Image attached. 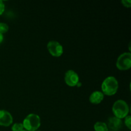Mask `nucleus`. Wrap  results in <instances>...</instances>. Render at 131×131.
I'll use <instances>...</instances> for the list:
<instances>
[{
    "mask_svg": "<svg viewBox=\"0 0 131 131\" xmlns=\"http://www.w3.org/2000/svg\"><path fill=\"white\" fill-rule=\"evenodd\" d=\"M116 67L120 70H129L131 67V54L124 52L118 56L116 61Z\"/></svg>",
    "mask_w": 131,
    "mask_h": 131,
    "instance_id": "4",
    "label": "nucleus"
},
{
    "mask_svg": "<svg viewBox=\"0 0 131 131\" xmlns=\"http://www.w3.org/2000/svg\"><path fill=\"white\" fill-rule=\"evenodd\" d=\"M4 37H3V35L0 33V43H2V42L3 41Z\"/></svg>",
    "mask_w": 131,
    "mask_h": 131,
    "instance_id": "16",
    "label": "nucleus"
},
{
    "mask_svg": "<svg viewBox=\"0 0 131 131\" xmlns=\"http://www.w3.org/2000/svg\"><path fill=\"white\" fill-rule=\"evenodd\" d=\"M104 98V95L101 91H95L92 92L89 97L90 102L93 104H100Z\"/></svg>",
    "mask_w": 131,
    "mask_h": 131,
    "instance_id": "9",
    "label": "nucleus"
},
{
    "mask_svg": "<svg viewBox=\"0 0 131 131\" xmlns=\"http://www.w3.org/2000/svg\"><path fill=\"white\" fill-rule=\"evenodd\" d=\"M9 27L7 24L5 23H0V33L3 35L8 31Z\"/></svg>",
    "mask_w": 131,
    "mask_h": 131,
    "instance_id": "12",
    "label": "nucleus"
},
{
    "mask_svg": "<svg viewBox=\"0 0 131 131\" xmlns=\"http://www.w3.org/2000/svg\"><path fill=\"white\" fill-rule=\"evenodd\" d=\"M112 111L115 117L122 119L126 117L129 114V107L124 100H117L113 105Z\"/></svg>",
    "mask_w": 131,
    "mask_h": 131,
    "instance_id": "3",
    "label": "nucleus"
},
{
    "mask_svg": "<svg viewBox=\"0 0 131 131\" xmlns=\"http://www.w3.org/2000/svg\"><path fill=\"white\" fill-rule=\"evenodd\" d=\"M124 123H125V125L127 127V128L129 129H131V116L130 115H127L126 117L124 118Z\"/></svg>",
    "mask_w": 131,
    "mask_h": 131,
    "instance_id": "13",
    "label": "nucleus"
},
{
    "mask_svg": "<svg viewBox=\"0 0 131 131\" xmlns=\"http://www.w3.org/2000/svg\"><path fill=\"white\" fill-rule=\"evenodd\" d=\"M13 123V117L10 112L6 110H0V125L8 127Z\"/></svg>",
    "mask_w": 131,
    "mask_h": 131,
    "instance_id": "8",
    "label": "nucleus"
},
{
    "mask_svg": "<svg viewBox=\"0 0 131 131\" xmlns=\"http://www.w3.org/2000/svg\"><path fill=\"white\" fill-rule=\"evenodd\" d=\"M35 131H40V130H35Z\"/></svg>",
    "mask_w": 131,
    "mask_h": 131,
    "instance_id": "18",
    "label": "nucleus"
},
{
    "mask_svg": "<svg viewBox=\"0 0 131 131\" xmlns=\"http://www.w3.org/2000/svg\"><path fill=\"white\" fill-rule=\"evenodd\" d=\"M122 3L124 6L127 8H130L131 6V1L130 0H122Z\"/></svg>",
    "mask_w": 131,
    "mask_h": 131,
    "instance_id": "14",
    "label": "nucleus"
},
{
    "mask_svg": "<svg viewBox=\"0 0 131 131\" xmlns=\"http://www.w3.org/2000/svg\"><path fill=\"white\" fill-rule=\"evenodd\" d=\"M41 124L40 118L37 114L31 113L26 116L23 122L24 129L27 131L38 130Z\"/></svg>",
    "mask_w": 131,
    "mask_h": 131,
    "instance_id": "2",
    "label": "nucleus"
},
{
    "mask_svg": "<svg viewBox=\"0 0 131 131\" xmlns=\"http://www.w3.org/2000/svg\"><path fill=\"white\" fill-rule=\"evenodd\" d=\"M21 131H27L26 130H21Z\"/></svg>",
    "mask_w": 131,
    "mask_h": 131,
    "instance_id": "17",
    "label": "nucleus"
},
{
    "mask_svg": "<svg viewBox=\"0 0 131 131\" xmlns=\"http://www.w3.org/2000/svg\"><path fill=\"white\" fill-rule=\"evenodd\" d=\"M47 47L49 53L54 57H60L63 53L62 45L56 40L49 41L47 43Z\"/></svg>",
    "mask_w": 131,
    "mask_h": 131,
    "instance_id": "5",
    "label": "nucleus"
},
{
    "mask_svg": "<svg viewBox=\"0 0 131 131\" xmlns=\"http://www.w3.org/2000/svg\"><path fill=\"white\" fill-rule=\"evenodd\" d=\"M64 79L65 83L71 87L76 86L78 83H79V75L73 70H69L65 72Z\"/></svg>",
    "mask_w": 131,
    "mask_h": 131,
    "instance_id": "6",
    "label": "nucleus"
},
{
    "mask_svg": "<svg viewBox=\"0 0 131 131\" xmlns=\"http://www.w3.org/2000/svg\"><path fill=\"white\" fill-rule=\"evenodd\" d=\"M94 130L95 131H108L109 129L107 128L106 123L103 122H97L94 124Z\"/></svg>",
    "mask_w": 131,
    "mask_h": 131,
    "instance_id": "10",
    "label": "nucleus"
},
{
    "mask_svg": "<svg viewBox=\"0 0 131 131\" xmlns=\"http://www.w3.org/2000/svg\"><path fill=\"white\" fill-rule=\"evenodd\" d=\"M104 95L111 96L115 95L118 89V83L115 77L108 76L103 81L101 85Z\"/></svg>",
    "mask_w": 131,
    "mask_h": 131,
    "instance_id": "1",
    "label": "nucleus"
},
{
    "mask_svg": "<svg viewBox=\"0 0 131 131\" xmlns=\"http://www.w3.org/2000/svg\"><path fill=\"white\" fill-rule=\"evenodd\" d=\"M5 9V5L4 4L3 1L0 0V15H2L3 13L4 12Z\"/></svg>",
    "mask_w": 131,
    "mask_h": 131,
    "instance_id": "15",
    "label": "nucleus"
},
{
    "mask_svg": "<svg viewBox=\"0 0 131 131\" xmlns=\"http://www.w3.org/2000/svg\"><path fill=\"white\" fill-rule=\"evenodd\" d=\"M12 131H21L24 130V127L22 123H15L12 126Z\"/></svg>",
    "mask_w": 131,
    "mask_h": 131,
    "instance_id": "11",
    "label": "nucleus"
},
{
    "mask_svg": "<svg viewBox=\"0 0 131 131\" xmlns=\"http://www.w3.org/2000/svg\"><path fill=\"white\" fill-rule=\"evenodd\" d=\"M106 125L108 129H110L111 131H118L122 127L123 123L122 119L114 116L109 118Z\"/></svg>",
    "mask_w": 131,
    "mask_h": 131,
    "instance_id": "7",
    "label": "nucleus"
}]
</instances>
